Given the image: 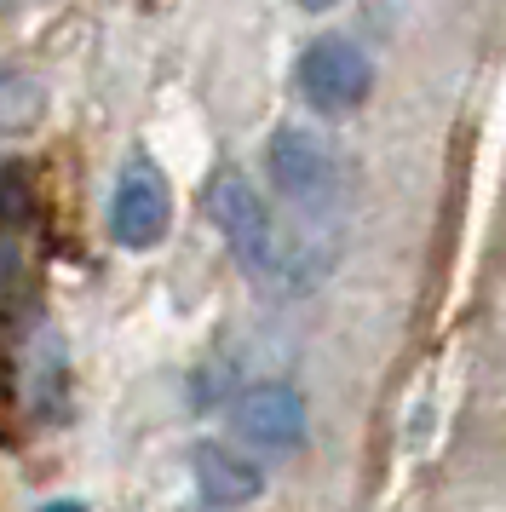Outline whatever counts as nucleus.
I'll use <instances>...</instances> for the list:
<instances>
[{
    "mask_svg": "<svg viewBox=\"0 0 506 512\" xmlns=\"http://www.w3.org/2000/svg\"><path fill=\"white\" fill-rule=\"evenodd\" d=\"M299 98L322 110V116H351L368 93H374V64H368V52L357 41H345V35H322L311 47L299 52Z\"/></svg>",
    "mask_w": 506,
    "mask_h": 512,
    "instance_id": "f257e3e1",
    "label": "nucleus"
},
{
    "mask_svg": "<svg viewBox=\"0 0 506 512\" xmlns=\"http://www.w3.org/2000/svg\"><path fill=\"white\" fill-rule=\"evenodd\" d=\"M207 213H213V225L219 236L230 242V254L242 259L248 271H276V225H271V208H265V196L236 173L225 167L213 185H207Z\"/></svg>",
    "mask_w": 506,
    "mask_h": 512,
    "instance_id": "f03ea898",
    "label": "nucleus"
},
{
    "mask_svg": "<svg viewBox=\"0 0 506 512\" xmlns=\"http://www.w3.org/2000/svg\"><path fill=\"white\" fill-rule=\"evenodd\" d=\"M265 167H271L276 190L299 208H328L340 196V162L311 127H276L265 144Z\"/></svg>",
    "mask_w": 506,
    "mask_h": 512,
    "instance_id": "7ed1b4c3",
    "label": "nucleus"
},
{
    "mask_svg": "<svg viewBox=\"0 0 506 512\" xmlns=\"http://www.w3.org/2000/svg\"><path fill=\"white\" fill-rule=\"evenodd\" d=\"M173 225V190L161 179L156 162H133L121 167V179H115V196H110V231L121 248H156L161 236Z\"/></svg>",
    "mask_w": 506,
    "mask_h": 512,
    "instance_id": "20e7f679",
    "label": "nucleus"
},
{
    "mask_svg": "<svg viewBox=\"0 0 506 512\" xmlns=\"http://www.w3.org/2000/svg\"><path fill=\"white\" fill-rule=\"evenodd\" d=\"M230 426L236 438L253 443V449H271V455H288L305 443V397L282 380H265V386H248V392L230 403Z\"/></svg>",
    "mask_w": 506,
    "mask_h": 512,
    "instance_id": "39448f33",
    "label": "nucleus"
},
{
    "mask_svg": "<svg viewBox=\"0 0 506 512\" xmlns=\"http://www.w3.org/2000/svg\"><path fill=\"white\" fill-rule=\"evenodd\" d=\"M190 472H196V489H202L207 507H248L265 489V472L248 455H236L230 443H196L190 449Z\"/></svg>",
    "mask_w": 506,
    "mask_h": 512,
    "instance_id": "423d86ee",
    "label": "nucleus"
},
{
    "mask_svg": "<svg viewBox=\"0 0 506 512\" xmlns=\"http://www.w3.org/2000/svg\"><path fill=\"white\" fill-rule=\"evenodd\" d=\"M299 6H305V12H328V6H334V0H299Z\"/></svg>",
    "mask_w": 506,
    "mask_h": 512,
    "instance_id": "0eeeda50",
    "label": "nucleus"
},
{
    "mask_svg": "<svg viewBox=\"0 0 506 512\" xmlns=\"http://www.w3.org/2000/svg\"><path fill=\"white\" fill-rule=\"evenodd\" d=\"M6 87H12V75H6V70H0V98H6Z\"/></svg>",
    "mask_w": 506,
    "mask_h": 512,
    "instance_id": "6e6552de",
    "label": "nucleus"
},
{
    "mask_svg": "<svg viewBox=\"0 0 506 512\" xmlns=\"http://www.w3.org/2000/svg\"><path fill=\"white\" fill-rule=\"evenodd\" d=\"M52 512H75V507H52Z\"/></svg>",
    "mask_w": 506,
    "mask_h": 512,
    "instance_id": "1a4fd4ad",
    "label": "nucleus"
}]
</instances>
